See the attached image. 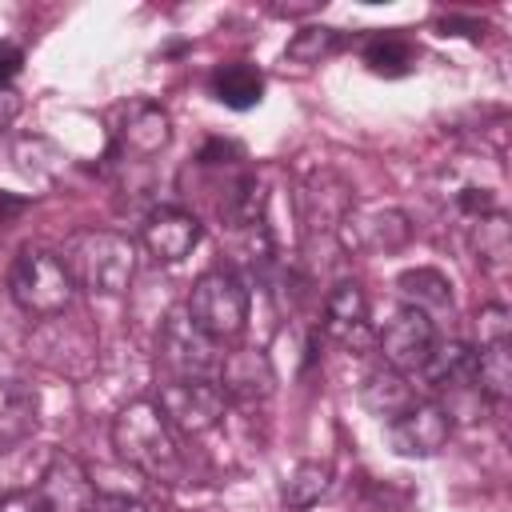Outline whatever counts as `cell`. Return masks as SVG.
Wrapping results in <instances>:
<instances>
[{"instance_id":"obj_22","label":"cell","mask_w":512,"mask_h":512,"mask_svg":"<svg viewBox=\"0 0 512 512\" xmlns=\"http://www.w3.org/2000/svg\"><path fill=\"white\" fill-rule=\"evenodd\" d=\"M364 64H368V72H376V76H388V80H396V76H408L412 68H416V44L408 40V36H400V32H372L368 40H364Z\"/></svg>"},{"instance_id":"obj_29","label":"cell","mask_w":512,"mask_h":512,"mask_svg":"<svg viewBox=\"0 0 512 512\" xmlns=\"http://www.w3.org/2000/svg\"><path fill=\"white\" fill-rule=\"evenodd\" d=\"M28 208V196H16V192H4L0 188V224H8L12 216H20Z\"/></svg>"},{"instance_id":"obj_10","label":"cell","mask_w":512,"mask_h":512,"mask_svg":"<svg viewBox=\"0 0 512 512\" xmlns=\"http://www.w3.org/2000/svg\"><path fill=\"white\" fill-rule=\"evenodd\" d=\"M448 436H452V416L436 400H416L408 412H400L396 420H388V444H392V452L412 456V460L436 456L448 444Z\"/></svg>"},{"instance_id":"obj_17","label":"cell","mask_w":512,"mask_h":512,"mask_svg":"<svg viewBox=\"0 0 512 512\" xmlns=\"http://www.w3.org/2000/svg\"><path fill=\"white\" fill-rule=\"evenodd\" d=\"M472 384L492 404L512 396V340H480L472 348Z\"/></svg>"},{"instance_id":"obj_8","label":"cell","mask_w":512,"mask_h":512,"mask_svg":"<svg viewBox=\"0 0 512 512\" xmlns=\"http://www.w3.org/2000/svg\"><path fill=\"white\" fill-rule=\"evenodd\" d=\"M336 236L348 252L392 256L412 240V216L396 204H364V208H352L344 216Z\"/></svg>"},{"instance_id":"obj_26","label":"cell","mask_w":512,"mask_h":512,"mask_svg":"<svg viewBox=\"0 0 512 512\" xmlns=\"http://www.w3.org/2000/svg\"><path fill=\"white\" fill-rule=\"evenodd\" d=\"M476 336L480 340H512V312H508V304H484L476 312Z\"/></svg>"},{"instance_id":"obj_4","label":"cell","mask_w":512,"mask_h":512,"mask_svg":"<svg viewBox=\"0 0 512 512\" xmlns=\"http://www.w3.org/2000/svg\"><path fill=\"white\" fill-rule=\"evenodd\" d=\"M248 308H252V296H248V284L232 272V268H212L204 276H196L188 300H184V312L188 320L212 336L216 344H236L248 328Z\"/></svg>"},{"instance_id":"obj_9","label":"cell","mask_w":512,"mask_h":512,"mask_svg":"<svg viewBox=\"0 0 512 512\" xmlns=\"http://www.w3.org/2000/svg\"><path fill=\"white\" fill-rule=\"evenodd\" d=\"M352 208H356V200H352L348 180H340V176L328 172V168H316V172L304 180V188H300V224H304L308 244L336 236L340 224H344V216H348Z\"/></svg>"},{"instance_id":"obj_3","label":"cell","mask_w":512,"mask_h":512,"mask_svg":"<svg viewBox=\"0 0 512 512\" xmlns=\"http://www.w3.org/2000/svg\"><path fill=\"white\" fill-rule=\"evenodd\" d=\"M8 296L16 300L20 312H28L36 320H52L72 308L76 280H72L68 264L60 260V252L28 244L16 252V260L8 268Z\"/></svg>"},{"instance_id":"obj_15","label":"cell","mask_w":512,"mask_h":512,"mask_svg":"<svg viewBox=\"0 0 512 512\" xmlns=\"http://www.w3.org/2000/svg\"><path fill=\"white\" fill-rule=\"evenodd\" d=\"M324 336L340 340V344H360L368 336V296L356 280H340L328 296H324V320H320Z\"/></svg>"},{"instance_id":"obj_19","label":"cell","mask_w":512,"mask_h":512,"mask_svg":"<svg viewBox=\"0 0 512 512\" xmlns=\"http://www.w3.org/2000/svg\"><path fill=\"white\" fill-rule=\"evenodd\" d=\"M208 84H212V96H216L224 108H232V112H248V108H256L260 96H264V72H260L256 64H248V60L220 64Z\"/></svg>"},{"instance_id":"obj_28","label":"cell","mask_w":512,"mask_h":512,"mask_svg":"<svg viewBox=\"0 0 512 512\" xmlns=\"http://www.w3.org/2000/svg\"><path fill=\"white\" fill-rule=\"evenodd\" d=\"M20 64H24V52H20V48H16L12 40H0V84L16 80Z\"/></svg>"},{"instance_id":"obj_5","label":"cell","mask_w":512,"mask_h":512,"mask_svg":"<svg viewBox=\"0 0 512 512\" xmlns=\"http://www.w3.org/2000/svg\"><path fill=\"white\" fill-rule=\"evenodd\" d=\"M224 352H228L224 344H216L188 320L184 304L164 316L160 336H156V360L164 364L172 380H216Z\"/></svg>"},{"instance_id":"obj_21","label":"cell","mask_w":512,"mask_h":512,"mask_svg":"<svg viewBox=\"0 0 512 512\" xmlns=\"http://www.w3.org/2000/svg\"><path fill=\"white\" fill-rule=\"evenodd\" d=\"M468 244L480 260L484 272L492 276H504L508 272V260H512V232H508V216L504 212H492V216H480L468 224Z\"/></svg>"},{"instance_id":"obj_25","label":"cell","mask_w":512,"mask_h":512,"mask_svg":"<svg viewBox=\"0 0 512 512\" xmlns=\"http://www.w3.org/2000/svg\"><path fill=\"white\" fill-rule=\"evenodd\" d=\"M340 44H344V36H340L336 28L312 24V28H300V32L288 40V56L300 60V64H320V60L332 56Z\"/></svg>"},{"instance_id":"obj_14","label":"cell","mask_w":512,"mask_h":512,"mask_svg":"<svg viewBox=\"0 0 512 512\" xmlns=\"http://www.w3.org/2000/svg\"><path fill=\"white\" fill-rule=\"evenodd\" d=\"M432 192L448 204V212L456 216V220H464V228L472 224V220H480V216H492V212H500V200H496V188L492 184H480V176L476 172H468V168H444L436 180H432Z\"/></svg>"},{"instance_id":"obj_6","label":"cell","mask_w":512,"mask_h":512,"mask_svg":"<svg viewBox=\"0 0 512 512\" xmlns=\"http://www.w3.org/2000/svg\"><path fill=\"white\" fill-rule=\"evenodd\" d=\"M156 408L176 428V436H204L224 420L228 396L216 380H164L156 392Z\"/></svg>"},{"instance_id":"obj_18","label":"cell","mask_w":512,"mask_h":512,"mask_svg":"<svg viewBox=\"0 0 512 512\" xmlns=\"http://www.w3.org/2000/svg\"><path fill=\"white\" fill-rule=\"evenodd\" d=\"M36 392L16 380L0 376V448H12L36 432Z\"/></svg>"},{"instance_id":"obj_1","label":"cell","mask_w":512,"mask_h":512,"mask_svg":"<svg viewBox=\"0 0 512 512\" xmlns=\"http://www.w3.org/2000/svg\"><path fill=\"white\" fill-rule=\"evenodd\" d=\"M112 448L128 468H136L152 484H180L188 476V456L180 448V436L164 420L156 400H132L116 412Z\"/></svg>"},{"instance_id":"obj_2","label":"cell","mask_w":512,"mask_h":512,"mask_svg":"<svg viewBox=\"0 0 512 512\" xmlns=\"http://www.w3.org/2000/svg\"><path fill=\"white\" fill-rule=\"evenodd\" d=\"M60 260L68 264L76 288L92 296H124L136 276V240L112 228H84L68 236Z\"/></svg>"},{"instance_id":"obj_7","label":"cell","mask_w":512,"mask_h":512,"mask_svg":"<svg viewBox=\"0 0 512 512\" xmlns=\"http://www.w3.org/2000/svg\"><path fill=\"white\" fill-rule=\"evenodd\" d=\"M436 340H440L436 320L420 308H408V304H400L392 312V320H384V328L376 332L384 368H392L400 376H416L428 364V356L436 352Z\"/></svg>"},{"instance_id":"obj_12","label":"cell","mask_w":512,"mask_h":512,"mask_svg":"<svg viewBox=\"0 0 512 512\" xmlns=\"http://www.w3.org/2000/svg\"><path fill=\"white\" fill-rule=\"evenodd\" d=\"M140 244L156 264H180L200 244V220L184 208H156L140 228Z\"/></svg>"},{"instance_id":"obj_13","label":"cell","mask_w":512,"mask_h":512,"mask_svg":"<svg viewBox=\"0 0 512 512\" xmlns=\"http://www.w3.org/2000/svg\"><path fill=\"white\" fill-rule=\"evenodd\" d=\"M216 384L224 388L228 400L252 404V400L272 396V388H276V372H272V364H268V356H264L260 348H228L224 360H220Z\"/></svg>"},{"instance_id":"obj_11","label":"cell","mask_w":512,"mask_h":512,"mask_svg":"<svg viewBox=\"0 0 512 512\" xmlns=\"http://www.w3.org/2000/svg\"><path fill=\"white\" fill-rule=\"evenodd\" d=\"M40 496L52 512H96V484L92 472L72 452H52L48 468L40 472Z\"/></svg>"},{"instance_id":"obj_16","label":"cell","mask_w":512,"mask_h":512,"mask_svg":"<svg viewBox=\"0 0 512 512\" xmlns=\"http://www.w3.org/2000/svg\"><path fill=\"white\" fill-rule=\"evenodd\" d=\"M168 140H172V120L160 104H132L116 132V144L128 156H156L168 148Z\"/></svg>"},{"instance_id":"obj_24","label":"cell","mask_w":512,"mask_h":512,"mask_svg":"<svg viewBox=\"0 0 512 512\" xmlns=\"http://www.w3.org/2000/svg\"><path fill=\"white\" fill-rule=\"evenodd\" d=\"M332 488V464L324 460H300L288 476H284V488H280V500L284 508H312L324 492Z\"/></svg>"},{"instance_id":"obj_23","label":"cell","mask_w":512,"mask_h":512,"mask_svg":"<svg viewBox=\"0 0 512 512\" xmlns=\"http://www.w3.org/2000/svg\"><path fill=\"white\" fill-rule=\"evenodd\" d=\"M396 288H400L408 308H420L428 316L432 312H452V284L436 268H408V272H400Z\"/></svg>"},{"instance_id":"obj_20","label":"cell","mask_w":512,"mask_h":512,"mask_svg":"<svg viewBox=\"0 0 512 512\" xmlns=\"http://www.w3.org/2000/svg\"><path fill=\"white\" fill-rule=\"evenodd\" d=\"M360 404H364L372 416H380V420L388 424V420H396L400 412H408V408L416 404V392H412L408 376H400V372H392V368H376V372H368L364 384H360Z\"/></svg>"},{"instance_id":"obj_27","label":"cell","mask_w":512,"mask_h":512,"mask_svg":"<svg viewBox=\"0 0 512 512\" xmlns=\"http://www.w3.org/2000/svg\"><path fill=\"white\" fill-rule=\"evenodd\" d=\"M0 512H52L40 488H12L0 496Z\"/></svg>"}]
</instances>
